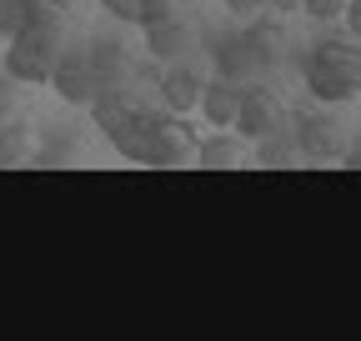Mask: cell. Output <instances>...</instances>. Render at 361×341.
<instances>
[{
	"mask_svg": "<svg viewBox=\"0 0 361 341\" xmlns=\"http://www.w3.org/2000/svg\"><path fill=\"white\" fill-rule=\"evenodd\" d=\"M211 56H216V75L221 80L251 85L266 70H276V61H281V30L271 20H261V25H246V30H231V35H216L211 40Z\"/></svg>",
	"mask_w": 361,
	"mask_h": 341,
	"instance_id": "1",
	"label": "cell"
},
{
	"mask_svg": "<svg viewBox=\"0 0 361 341\" xmlns=\"http://www.w3.org/2000/svg\"><path fill=\"white\" fill-rule=\"evenodd\" d=\"M301 80H306L311 101H322V106H351L356 91H361L356 40H322V46H311V56L301 66Z\"/></svg>",
	"mask_w": 361,
	"mask_h": 341,
	"instance_id": "2",
	"label": "cell"
},
{
	"mask_svg": "<svg viewBox=\"0 0 361 341\" xmlns=\"http://www.w3.org/2000/svg\"><path fill=\"white\" fill-rule=\"evenodd\" d=\"M191 151H196V131L186 125V116L176 111H156L151 125H146V141H141V166H156V170H176V166H191Z\"/></svg>",
	"mask_w": 361,
	"mask_h": 341,
	"instance_id": "3",
	"label": "cell"
},
{
	"mask_svg": "<svg viewBox=\"0 0 361 341\" xmlns=\"http://www.w3.org/2000/svg\"><path fill=\"white\" fill-rule=\"evenodd\" d=\"M61 40H66V35L20 25V30L11 35V46H6V75H16L20 85H45V80H51L56 56H61Z\"/></svg>",
	"mask_w": 361,
	"mask_h": 341,
	"instance_id": "4",
	"label": "cell"
},
{
	"mask_svg": "<svg viewBox=\"0 0 361 341\" xmlns=\"http://www.w3.org/2000/svg\"><path fill=\"white\" fill-rule=\"evenodd\" d=\"M276 125H286V101L271 91V85H261V80L241 85V101H236L231 131H236L241 141H261V136L276 131Z\"/></svg>",
	"mask_w": 361,
	"mask_h": 341,
	"instance_id": "5",
	"label": "cell"
},
{
	"mask_svg": "<svg viewBox=\"0 0 361 341\" xmlns=\"http://www.w3.org/2000/svg\"><path fill=\"white\" fill-rule=\"evenodd\" d=\"M291 141L301 151V161H341V120L331 111H306L291 125Z\"/></svg>",
	"mask_w": 361,
	"mask_h": 341,
	"instance_id": "6",
	"label": "cell"
},
{
	"mask_svg": "<svg viewBox=\"0 0 361 341\" xmlns=\"http://www.w3.org/2000/svg\"><path fill=\"white\" fill-rule=\"evenodd\" d=\"M45 85H56V96L61 101H71V106H90L96 101V70H90V61H85V51H66L61 46V56H56V66H51V80Z\"/></svg>",
	"mask_w": 361,
	"mask_h": 341,
	"instance_id": "7",
	"label": "cell"
},
{
	"mask_svg": "<svg viewBox=\"0 0 361 341\" xmlns=\"http://www.w3.org/2000/svg\"><path fill=\"white\" fill-rule=\"evenodd\" d=\"M201 70L196 66H186V61H166V70H161V80H156V91H161V106L166 111H176V116H186V111H196V101H201Z\"/></svg>",
	"mask_w": 361,
	"mask_h": 341,
	"instance_id": "8",
	"label": "cell"
},
{
	"mask_svg": "<svg viewBox=\"0 0 361 341\" xmlns=\"http://www.w3.org/2000/svg\"><path fill=\"white\" fill-rule=\"evenodd\" d=\"M141 30H146V51H151L156 61H186V51H191V25L180 20L176 11L141 20Z\"/></svg>",
	"mask_w": 361,
	"mask_h": 341,
	"instance_id": "9",
	"label": "cell"
},
{
	"mask_svg": "<svg viewBox=\"0 0 361 341\" xmlns=\"http://www.w3.org/2000/svg\"><path fill=\"white\" fill-rule=\"evenodd\" d=\"M85 61L96 70V85H121V80H135V56L111 35H96L85 46Z\"/></svg>",
	"mask_w": 361,
	"mask_h": 341,
	"instance_id": "10",
	"label": "cell"
},
{
	"mask_svg": "<svg viewBox=\"0 0 361 341\" xmlns=\"http://www.w3.org/2000/svg\"><path fill=\"white\" fill-rule=\"evenodd\" d=\"M236 101H241V85H231V80H206L201 85V101H196V111L206 116V125L211 131H231V120H236Z\"/></svg>",
	"mask_w": 361,
	"mask_h": 341,
	"instance_id": "11",
	"label": "cell"
},
{
	"mask_svg": "<svg viewBox=\"0 0 361 341\" xmlns=\"http://www.w3.org/2000/svg\"><path fill=\"white\" fill-rule=\"evenodd\" d=\"M191 166H201V170H231V166H241V151H236V136H231V131H211L206 141L196 136V151H191Z\"/></svg>",
	"mask_w": 361,
	"mask_h": 341,
	"instance_id": "12",
	"label": "cell"
},
{
	"mask_svg": "<svg viewBox=\"0 0 361 341\" xmlns=\"http://www.w3.org/2000/svg\"><path fill=\"white\" fill-rule=\"evenodd\" d=\"M251 166H261V170H296V166H301V151H296V141L276 125L271 136H261V146H256Z\"/></svg>",
	"mask_w": 361,
	"mask_h": 341,
	"instance_id": "13",
	"label": "cell"
},
{
	"mask_svg": "<svg viewBox=\"0 0 361 341\" xmlns=\"http://www.w3.org/2000/svg\"><path fill=\"white\" fill-rule=\"evenodd\" d=\"M25 25L51 30V35H66V25H71V6H66V0H25Z\"/></svg>",
	"mask_w": 361,
	"mask_h": 341,
	"instance_id": "14",
	"label": "cell"
},
{
	"mask_svg": "<svg viewBox=\"0 0 361 341\" xmlns=\"http://www.w3.org/2000/svg\"><path fill=\"white\" fill-rule=\"evenodd\" d=\"M25 156H30V136H25V125H20V120H0V170L25 166Z\"/></svg>",
	"mask_w": 361,
	"mask_h": 341,
	"instance_id": "15",
	"label": "cell"
},
{
	"mask_svg": "<svg viewBox=\"0 0 361 341\" xmlns=\"http://www.w3.org/2000/svg\"><path fill=\"white\" fill-rule=\"evenodd\" d=\"M25 166H40V170H51V166H75V136H51L45 141V151H30Z\"/></svg>",
	"mask_w": 361,
	"mask_h": 341,
	"instance_id": "16",
	"label": "cell"
},
{
	"mask_svg": "<svg viewBox=\"0 0 361 341\" xmlns=\"http://www.w3.org/2000/svg\"><path fill=\"white\" fill-rule=\"evenodd\" d=\"M101 11L116 16V20H126V25H141L146 11H151V0H101Z\"/></svg>",
	"mask_w": 361,
	"mask_h": 341,
	"instance_id": "17",
	"label": "cell"
},
{
	"mask_svg": "<svg viewBox=\"0 0 361 341\" xmlns=\"http://www.w3.org/2000/svg\"><path fill=\"white\" fill-rule=\"evenodd\" d=\"M16 111H20V80L0 75V120H16Z\"/></svg>",
	"mask_w": 361,
	"mask_h": 341,
	"instance_id": "18",
	"label": "cell"
},
{
	"mask_svg": "<svg viewBox=\"0 0 361 341\" xmlns=\"http://www.w3.org/2000/svg\"><path fill=\"white\" fill-rule=\"evenodd\" d=\"M20 25H25V0H0V35L11 40Z\"/></svg>",
	"mask_w": 361,
	"mask_h": 341,
	"instance_id": "19",
	"label": "cell"
},
{
	"mask_svg": "<svg viewBox=\"0 0 361 341\" xmlns=\"http://www.w3.org/2000/svg\"><path fill=\"white\" fill-rule=\"evenodd\" d=\"M301 11H306L311 20H336V16L346 11V0H301Z\"/></svg>",
	"mask_w": 361,
	"mask_h": 341,
	"instance_id": "20",
	"label": "cell"
},
{
	"mask_svg": "<svg viewBox=\"0 0 361 341\" xmlns=\"http://www.w3.org/2000/svg\"><path fill=\"white\" fill-rule=\"evenodd\" d=\"M226 11H231L236 20H261V11H266V0H226Z\"/></svg>",
	"mask_w": 361,
	"mask_h": 341,
	"instance_id": "21",
	"label": "cell"
},
{
	"mask_svg": "<svg viewBox=\"0 0 361 341\" xmlns=\"http://www.w3.org/2000/svg\"><path fill=\"white\" fill-rule=\"evenodd\" d=\"M341 20H346V25H341V30H346L341 40H356V35H361V11H356V0H346V11H341Z\"/></svg>",
	"mask_w": 361,
	"mask_h": 341,
	"instance_id": "22",
	"label": "cell"
},
{
	"mask_svg": "<svg viewBox=\"0 0 361 341\" xmlns=\"http://www.w3.org/2000/svg\"><path fill=\"white\" fill-rule=\"evenodd\" d=\"M266 11H276V16H296V11H301V0H266Z\"/></svg>",
	"mask_w": 361,
	"mask_h": 341,
	"instance_id": "23",
	"label": "cell"
}]
</instances>
